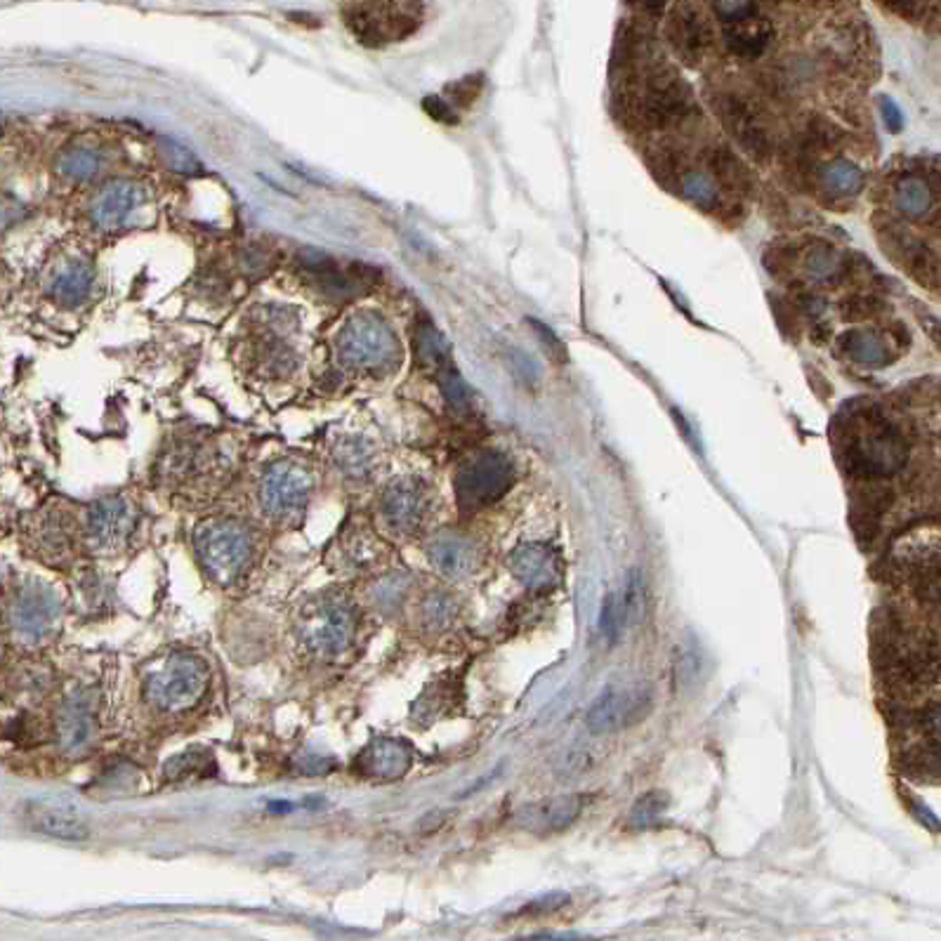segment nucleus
Here are the masks:
<instances>
[{
  "mask_svg": "<svg viewBox=\"0 0 941 941\" xmlns=\"http://www.w3.org/2000/svg\"><path fill=\"white\" fill-rule=\"evenodd\" d=\"M838 458L857 479H885L909 463V437L901 425L871 401L847 404L836 420Z\"/></svg>",
  "mask_w": 941,
  "mask_h": 941,
  "instance_id": "f257e3e1",
  "label": "nucleus"
},
{
  "mask_svg": "<svg viewBox=\"0 0 941 941\" xmlns=\"http://www.w3.org/2000/svg\"><path fill=\"white\" fill-rule=\"evenodd\" d=\"M337 362L352 373L385 376L399 366L401 347L383 316L359 312L349 316L335 341Z\"/></svg>",
  "mask_w": 941,
  "mask_h": 941,
  "instance_id": "f03ea898",
  "label": "nucleus"
},
{
  "mask_svg": "<svg viewBox=\"0 0 941 941\" xmlns=\"http://www.w3.org/2000/svg\"><path fill=\"white\" fill-rule=\"evenodd\" d=\"M878 659L887 678L907 689L930 684L939 672V651L932 639L901 620H887L880 628Z\"/></svg>",
  "mask_w": 941,
  "mask_h": 941,
  "instance_id": "7ed1b4c3",
  "label": "nucleus"
},
{
  "mask_svg": "<svg viewBox=\"0 0 941 941\" xmlns=\"http://www.w3.org/2000/svg\"><path fill=\"white\" fill-rule=\"evenodd\" d=\"M201 564L212 581L229 585L243 576L253 560L251 529L237 520H208L197 526L194 534Z\"/></svg>",
  "mask_w": 941,
  "mask_h": 941,
  "instance_id": "20e7f679",
  "label": "nucleus"
},
{
  "mask_svg": "<svg viewBox=\"0 0 941 941\" xmlns=\"http://www.w3.org/2000/svg\"><path fill=\"white\" fill-rule=\"evenodd\" d=\"M300 635L305 645L322 659H337L349 647L357 635V609L354 602L341 593L331 590L318 595L300 616Z\"/></svg>",
  "mask_w": 941,
  "mask_h": 941,
  "instance_id": "39448f33",
  "label": "nucleus"
},
{
  "mask_svg": "<svg viewBox=\"0 0 941 941\" xmlns=\"http://www.w3.org/2000/svg\"><path fill=\"white\" fill-rule=\"evenodd\" d=\"M208 689V668L197 656L170 654L166 661L149 670L145 697L166 713H180L197 705Z\"/></svg>",
  "mask_w": 941,
  "mask_h": 941,
  "instance_id": "423d86ee",
  "label": "nucleus"
},
{
  "mask_svg": "<svg viewBox=\"0 0 941 941\" xmlns=\"http://www.w3.org/2000/svg\"><path fill=\"white\" fill-rule=\"evenodd\" d=\"M62 620V602L48 583L27 578L12 590L8 624L24 645H41L55 635Z\"/></svg>",
  "mask_w": 941,
  "mask_h": 941,
  "instance_id": "0eeeda50",
  "label": "nucleus"
},
{
  "mask_svg": "<svg viewBox=\"0 0 941 941\" xmlns=\"http://www.w3.org/2000/svg\"><path fill=\"white\" fill-rule=\"evenodd\" d=\"M514 482L512 460L501 451H479L460 466L456 495L463 510H482L501 501Z\"/></svg>",
  "mask_w": 941,
  "mask_h": 941,
  "instance_id": "6e6552de",
  "label": "nucleus"
},
{
  "mask_svg": "<svg viewBox=\"0 0 941 941\" xmlns=\"http://www.w3.org/2000/svg\"><path fill=\"white\" fill-rule=\"evenodd\" d=\"M697 112V97L691 85L678 76L654 74L637 102V118L645 128L663 130L682 126Z\"/></svg>",
  "mask_w": 941,
  "mask_h": 941,
  "instance_id": "1a4fd4ad",
  "label": "nucleus"
},
{
  "mask_svg": "<svg viewBox=\"0 0 941 941\" xmlns=\"http://www.w3.org/2000/svg\"><path fill=\"white\" fill-rule=\"evenodd\" d=\"M312 472L297 460H276L260 479V505L270 517L283 522L305 510L312 495Z\"/></svg>",
  "mask_w": 941,
  "mask_h": 941,
  "instance_id": "9d476101",
  "label": "nucleus"
},
{
  "mask_svg": "<svg viewBox=\"0 0 941 941\" xmlns=\"http://www.w3.org/2000/svg\"><path fill=\"white\" fill-rule=\"evenodd\" d=\"M432 508L430 489L420 479L399 477L389 482L378 501V514L383 524L397 536H414L422 529Z\"/></svg>",
  "mask_w": 941,
  "mask_h": 941,
  "instance_id": "9b49d317",
  "label": "nucleus"
},
{
  "mask_svg": "<svg viewBox=\"0 0 941 941\" xmlns=\"http://www.w3.org/2000/svg\"><path fill=\"white\" fill-rule=\"evenodd\" d=\"M651 703L645 684H609L599 691L588 710V730L595 734H611L642 720Z\"/></svg>",
  "mask_w": 941,
  "mask_h": 941,
  "instance_id": "f8f14e48",
  "label": "nucleus"
},
{
  "mask_svg": "<svg viewBox=\"0 0 941 941\" xmlns=\"http://www.w3.org/2000/svg\"><path fill=\"white\" fill-rule=\"evenodd\" d=\"M713 106L739 149L755 158V161L765 164L772 154V139L765 123L760 121L755 106L743 95L732 91L718 93L713 97Z\"/></svg>",
  "mask_w": 941,
  "mask_h": 941,
  "instance_id": "ddd939ff",
  "label": "nucleus"
},
{
  "mask_svg": "<svg viewBox=\"0 0 941 941\" xmlns=\"http://www.w3.org/2000/svg\"><path fill=\"white\" fill-rule=\"evenodd\" d=\"M295 322L293 318L279 310L270 307L260 314V324L255 331V359L262 370L272 373V376H286L297 364V349H295Z\"/></svg>",
  "mask_w": 941,
  "mask_h": 941,
  "instance_id": "4468645a",
  "label": "nucleus"
},
{
  "mask_svg": "<svg viewBox=\"0 0 941 941\" xmlns=\"http://www.w3.org/2000/svg\"><path fill=\"white\" fill-rule=\"evenodd\" d=\"M418 352L435 370L437 385L447 404L458 414H468L472 408V389L460 378V373L451 359L449 343L443 341V335L432 324H422L418 328Z\"/></svg>",
  "mask_w": 941,
  "mask_h": 941,
  "instance_id": "2eb2a0df",
  "label": "nucleus"
},
{
  "mask_svg": "<svg viewBox=\"0 0 941 941\" xmlns=\"http://www.w3.org/2000/svg\"><path fill=\"white\" fill-rule=\"evenodd\" d=\"M668 43L687 64L701 62L713 48V27L697 0H678L668 14Z\"/></svg>",
  "mask_w": 941,
  "mask_h": 941,
  "instance_id": "dca6fc26",
  "label": "nucleus"
},
{
  "mask_svg": "<svg viewBox=\"0 0 941 941\" xmlns=\"http://www.w3.org/2000/svg\"><path fill=\"white\" fill-rule=\"evenodd\" d=\"M137 524V512L126 499H102L97 501L91 512H87V541L97 550V553H114L121 550L130 539L133 529Z\"/></svg>",
  "mask_w": 941,
  "mask_h": 941,
  "instance_id": "f3484780",
  "label": "nucleus"
},
{
  "mask_svg": "<svg viewBox=\"0 0 941 941\" xmlns=\"http://www.w3.org/2000/svg\"><path fill=\"white\" fill-rule=\"evenodd\" d=\"M414 767V749L401 739L378 736L354 760V774L376 781L401 778Z\"/></svg>",
  "mask_w": 941,
  "mask_h": 941,
  "instance_id": "a211bd4d",
  "label": "nucleus"
},
{
  "mask_svg": "<svg viewBox=\"0 0 941 941\" xmlns=\"http://www.w3.org/2000/svg\"><path fill=\"white\" fill-rule=\"evenodd\" d=\"M57 736L62 751L79 753L95 736V699L91 689H76L66 697L57 713Z\"/></svg>",
  "mask_w": 941,
  "mask_h": 941,
  "instance_id": "6ab92c4d",
  "label": "nucleus"
},
{
  "mask_svg": "<svg viewBox=\"0 0 941 941\" xmlns=\"http://www.w3.org/2000/svg\"><path fill=\"white\" fill-rule=\"evenodd\" d=\"M428 560L443 576L460 578L474 572L479 547L463 531L441 529L428 541Z\"/></svg>",
  "mask_w": 941,
  "mask_h": 941,
  "instance_id": "aec40b11",
  "label": "nucleus"
},
{
  "mask_svg": "<svg viewBox=\"0 0 941 941\" xmlns=\"http://www.w3.org/2000/svg\"><path fill=\"white\" fill-rule=\"evenodd\" d=\"M901 572L920 605L941 611V555L934 550H913L901 560Z\"/></svg>",
  "mask_w": 941,
  "mask_h": 941,
  "instance_id": "412c9836",
  "label": "nucleus"
},
{
  "mask_svg": "<svg viewBox=\"0 0 941 941\" xmlns=\"http://www.w3.org/2000/svg\"><path fill=\"white\" fill-rule=\"evenodd\" d=\"M22 822L31 830L60 840H85L91 836V826L85 824L81 814L50 803H29L22 812Z\"/></svg>",
  "mask_w": 941,
  "mask_h": 941,
  "instance_id": "4be33fe9",
  "label": "nucleus"
},
{
  "mask_svg": "<svg viewBox=\"0 0 941 941\" xmlns=\"http://www.w3.org/2000/svg\"><path fill=\"white\" fill-rule=\"evenodd\" d=\"M508 564H510L512 576L520 583H524L526 588H534V590L553 588L560 578V566H557L555 553L541 543L520 545L510 555Z\"/></svg>",
  "mask_w": 941,
  "mask_h": 941,
  "instance_id": "5701e85b",
  "label": "nucleus"
},
{
  "mask_svg": "<svg viewBox=\"0 0 941 941\" xmlns=\"http://www.w3.org/2000/svg\"><path fill=\"white\" fill-rule=\"evenodd\" d=\"M145 203V191L135 182L118 180L106 185L93 201V220L102 229H114L126 222Z\"/></svg>",
  "mask_w": 941,
  "mask_h": 941,
  "instance_id": "b1692460",
  "label": "nucleus"
},
{
  "mask_svg": "<svg viewBox=\"0 0 941 941\" xmlns=\"http://www.w3.org/2000/svg\"><path fill=\"white\" fill-rule=\"evenodd\" d=\"M724 48L739 60H757L765 55L774 41V27L765 17H749L743 22L726 24L724 29Z\"/></svg>",
  "mask_w": 941,
  "mask_h": 941,
  "instance_id": "393cba45",
  "label": "nucleus"
},
{
  "mask_svg": "<svg viewBox=\"0 0 941 941\" xmlns=\"http://www.w3.org/2000/svg\"><path fill=\"white\" fill-rule=\"evenodd\" d=\"M892 203L903 220L920 222L934 206V187L922 175H901L892 187Z\"/></svg>",
  "mask_w": 941,
  "mask_h": 941,
  "instance_id": "a878e982",
  "label": "nucleus"
},
{
  "mask_svg": "<svg viewBox=\"0 0 941 941\" xmlns=\"http://www.w3.org/2000/svg\"><path fill=\"white\" fill-rule=\"evenodd\" d=\"M838 349L866 368H885L895 362L890 343L876 331H847L838 337Z\"/></svg>",
  "mask_w": 941,
  "mask_h": 941,
  "instance_id": "bb28decb",
  "label": "nucleus"
},
{
  "mask_svg": "<svg viewBox=\"0 0 941 941\" xmlns=\"http://www.w3.org/2000/svg\"><path fill=\"white\" fill-rule=\"evenodd\" d=\"M337 562L345 564L352 572H368L385 557V545L376 534L357 526L337 541Z\"/></svg>",
  "mask_w": 941,
  "mask_h": 941,
  "instance_id": "cd10ccee",
  "label": "nucleus"
},
{
  "mask_svg": "<svg viewBox=\"0 0 941 941\" xmlns=\"http://www.w3.org/2000/svg\"><path fill=\"white\" fill-rule=\"evenodd\" d=\"M816 185L828 199H851L864 189V170L849 158H830L816 170Z\"/></svg>",
  "mask_w": 941,
  "mask_h": 941,
  "instance_id": "c85d7f7f",
  "label": "nucleus"
},
{
  "mask_svg": "<svg viewBox=\"0 0 941 941\" xmlns=\"http://www.w3.org/2000/svg\"><path fill=\"white\" fill-rule=\"evenodd\" d=\"M333 463L343 477L362 482L376 468V449L362 437H345L333 447Z\"/></svg>",
  "mask_w": 941,
  "mask_h": 941,
  "instance_id": "c756f323",
  "label": "nucleus"
},
{
  "mask_svg": "<svg viewBox=\"0 0 941 941\" xmlns=\"http://www.w3.org/2000/svg\"><path fill=\"white\" fill-rule=\"evenodd\" d=\"M803 268L814 283H836L847 274L849 258L828 241H814L803 255Z\"/></svg>",
  "mask_w": 941,
  "mask_h": 941,
  "instance_id": "7c9ffc66",
  "label": "nucleus"
},
{
  "mask_svg": "<svg viewBox=\"0 0 941 941\" xmlns=\"http://www.w3.org/2000/svg\"><path fill=\"white\" fill-rule=\"evenodd\" d=\"M578 812L581 797H555V801L522 809V824L536 830H562L576 819Z\"/></svg>",
  "mask_w": 941,
  "mask_h": 941,
  "instance_id": "2f4dec72",
  "label": "nucleus"
},
{
  "mask_svg": "<svg viewBox=\"0 0 941 941\" xmlns=\"http://www.w3.org/2000/svg\"><path fill=\"white\" fill-rule=\"evenodd\" d=\"M95 272L87 262L83 260H71L62 270H57L55 279H52V295H55L64 305H79L87 297L93 289Z\"/></svg>",
  "mask_w": 941,
  "mask_h": 941,
  "instance_id": "473e14b6",
  "label": "nucleus"
},
{
  "mask_svg": "<svg viewBox=\"0 0 941 941\" xmlns=\"http://www.w3.org/2000/svg\"><path fill=\"white\" fill-rule=\"evenodd\" d=\"M710 164V172H713L715 182H722L724 187H730L734 191H751L753 189V175L745 166L741 158L734 154V149L730 147H715L708 156Z\"/></svg>",
  "mask_w": 941,
  "mask_h": 941,
  "instance_id": "72a5a7b5",
  "label": "nucleus"
},
{
  "mask_svg": "<svg viewBox=\"0 0 941 941\" xmlns=\"http://www.w3.org/2000/svg\"><path fill=\"white\" fill-rule=\"evenodd\" d=\"M678 182H680L682 197L691 206H697L703 212H715L720 208L722 199H720V189H718L715 177H710L708 172L689 168V170H682L680 172V180Z\"/></svg>",
  "mask_w": 941,
  "mask_h": 941,
  "instance_id": "f704fd0d",
  "label": "nucleus"
},
{
  "mask_svg": "<svg viewBox=\"0 0 941 941\" xmlns=\"http://www.w3.org/2000/svg\"><path fill=\"white\" fill-rule=\"evenodd\" d=\"M35 536H39L41 550L48 555H52L55 560L64 557L71 553V543H74V531H71V522L64 517V514L55 512L45 517L39 524V531H35Z\"/></svg>",
  "mask_w": 941,
  "mask_h": 941,
  "instance_id": "c9c22d12",
  "label": "nucleus"
},
{
  "mask_svg": "<svg viewBox=\"0 0 941 941\" xmlns=\"http://www.w3.org/2000/svg\"><path fill=\"white\" fill-rule=\"evenodd\" d=\"M618 599H620V611H624L626 630L642 624L645 609H647V595H645V578L637 569L628 574L624 588H620L618 593Z\"/></svg>",
  "mask_w": 941,
  "mask_h": 941,
  "instance_id": "e433bc0d",
  "label": "nucleus"
},
{
  "mask_svg": "<svg viewBox=\"0 0 941 941\" xmlns=\"http://www.w3.org/2000/svg\"><path fill=\"white\" fill-rule=\"evenodd\" d=\"M164 772L170 781H180V778H187V776H194V774L208 776L206 772H216V762H212L208 751L191 749L187 753H180V755H175L172 760H168Z\"/></svg>",
  "mask_w": 941,
  "mask_h": 941,
  "instance_id": "4c0bfd02",
  "label": "nucleus"
},
{
  "mask_svg": "<svg viewBox=\"0 0 941 941\" xmlns=\"http://www.w3.org/2000/svg\"><path fill=\"white\" fill-rule=\"evenodd\" d=\"M456 611H458L456 599L449 593H443V590L430 593L428 597L422 599V607H420L422 624L428 626V628H432V630L449 628L453 624Z\"/></svg>",
  "mask_w": 941,
  "mask_h": 941,
  "instance_id": "58836bf2",
  "label": "nucleus"
},
{
  "mask_svg": "<svg viewBox=\"0 0 941 941\" xmlns=\"http://www.w3.org/2000/svg\"><path fill=\"white\" fill-rule=\"evenodd\" d=\"M100 168V156L91 149H69L62 158H60V170L71 177V180H91V177L97 172Z\"/></svg>",
  "mask_w": 941,
  "mask_h": 941,
  "instance_id": "ea45409f",
  "label": "nucleus"
},
{
  "mask_svg": "<svg viewBox=\"0 0 941 941\" xmlns=\"http://www.w3.org/2000/svg\"><path fill=\"white\" fill-rule=\"evenodd\" d=\"M158 154H161L164 164L182 175H199L201 172V164L199 158L194 156L189 149H185L182 145H177L172 139H158Z\"/></svg>",
  "mask_w": 941,
  "mask_h": 941,
  "instance_id": "a19ab883",
  "label": "nucleus"
},
{
  "mask_svg": "<svg viewBox=\"0 0 941 941\" xmlns=\"http://www.w3.org/2000/svg\"><path fill=\"white\" fill-rule=\"evenodd\" d=\"M599 632L609 645H616L620 635L626 632L624 611H620L618 593H611V595L605 597V605H602V614H599Z\"/></svg>",
  "mask_w": 941,
  "mask_h": 941,
  "instance_id": "79ce46f5",
  "label": "nucleus"
},
{
  "mask_svg": "<svg viewBox=\"0 0 941 941\" xmlns=\"http://www.w3.org/2000/svg\"><path fill=\"white\" fill-rule=\"evenodd\" d=\"M668 795L666 793H661V791H651V793H647L645 797H639L637 801V805L632 807V814H630V822L635 824V826H649L651 822H656L659 819V816L668 809Z\"/></svg>",
  "mask_w": 941,
  "mask_h": 941,
  "instance_id": "37998d69",
  "label": "nucleus"
},
{
  "mask_svg": "<svg viewBox=\"0 0 941 941\" xmlns=\"http://www.w3.org/2000/svg\"><path fill=\"white\" fill-rule=\"evenodd\" d=\"M838 137H840V130L836 126H833V123L828 118H824V116H809L807 126H805V142H807V145L819 147V149H828V147L836 145Z\"/></svg>",
  "mask_w": 941,
  "mask_h": 941,
  "instance_id": "c03bdc74",
  "label": "nucleus"
},
{
  "mask_svg": "<svg viewBox=\"0 0 941 941\" xmlns=\"http://www.w3.org/2000/svg\"><path fill=\"white\" fill-rule=\"evenodd\" d=\"M710 6L726 24L743 22L757 12V0H710Z\"/></svg>",
  "mask_w": 941,
  "mask_h": 941,
  "instance_id": "a18cd8bd",
  "label": "nucleus"
},
{
  "mask_svg": "<svg viewBox=\"0 0 941 941\" xmlns=\"http://www.w3.org/2000/svg\"><path fill=\"white\" fill-rule=\"evenodd\" d=\"M529 324H531V328L536 331L539 341L543 343V347L547 349L550 357H553V359H555V362H560V364H564L566 359H569V352H566L564 343H562L560 337L555 335V331H553V328H547L545 324L536 322V318H529Z\"/></svg>",
  "mask_w": 941,
  "mask_h": 941,
  "instance_id": "49530a36",
  "label": "nucleus"
},
{
  "mask_svg": "<svg viewBox=\"0 0 941 941\" xmlns=\"http://www.w3.org/2000/svg\"><path fill=\"white\" fill-rule=\"evenodd\" d=\"M335 762L326 755H297L295 757V770L303 772L307 776H316V774H326L333 770Z\"/></svg>",
  "mask_w": 941,
  "mask_h": 941,
  "instance_id": "de8ad7c7",
  "label": "nucleus"
},
{
  "mask_svg": "<svg viewBox=\"0 0 941 941\" xmlns=\"http://www.w3.org/2000/svg\"><path fill=\"white\" fill-rule=\"evenodd\" d=\"M878 104H880V116L885 121L887 130L899 133L903 128V114H901V109L897 106V102H892L890 97H880Z\"/></svg>",
  "mask_w": 941,
  "mask_h": 941,
  "instance_id": "09e8293b",
  "label": "nucleus"
},
{
  "mask_svg": "<svg viewBox=\"0 0 941 941\" xmlns=\"http://www.w3.org/2000/svg\"><path fill=\"white\" fill-rule=\"evenodd\" d=\"M878 307H880V300L878 297L857 295V297H851L849 303H847V314L851 318H864V316H871Z\"/></svg>",
  "mask_w": 941,
  "mask_h": 941,
  "instance_id": "8fccbe9b",
  "label": "nucleus"
},
{
  "mask_svg": "<svg viewBox=\"0 0 941 941\" xmlns=\"http://www.w3.org/2000/svg\"><path fill=\"white\" fill-rule=\"evenodd\" d=\"M699 675V654L697 649H684L678 661V678L680 682H694Z\"/></svg>",
  "mask_w": 941,
  "mask_h": 941,
  "instance_id": "3c124183",
  "label": "nucleus"
},
{
  "mask_svg": "<svg viewBox=\"0 0 941 941\" xmlns=\"http://www.w3.org/2000/svg\"><path fill=\"white\" fill-rule=\"evenodd\" d=\"M566 901H569V895H564V892L545 895L543 899L531 901L529 907H526V913H550V911H557V909L564 907Z\"/></svg>",
  "mask_w": 941,
  "mask_h": 941,
  "instance_id": "603ef678",
  "label": "nucleus"
},
{
  "mask_svg": "<svg viewBox=\"0 0 941 941\" xmlns=\"http://www.w3.org/2000/svg\"><path fill=\"white\" fill-rule=\"evenodd\" d=\"M512 364H514V368H517V373L520 376L526 380V383H531V380H536L539 378V364L531 359V357H526L524 352H520V349H512Z\"/></svg>",
  "mask_w": 941,
  "mask_h": 941,
  "instance_id": "864d4df0",
  "label": "nucleus"
},
{
  "mask_svg": "<svg viewBox=\"0 0 941 941\" xmlns=\"http://www.w3.org/2000/svg\"><path fill=\"white\" fill-rule=\"evenodd\" d=\"M795 300H797V307H801L809 316H819V314L826 312L824 300L819 295H816V293H812V291H797Z\"/></svg>",
  "mask_w": 941,
  "mask_h": 941,
  "instance_id": "5fc2aeb1",
  "label": "nucleus"
},
{
  "mask_svg": "<svg viewBox=\"0 0 941 941\" xmlns=\"http://www.w3.org/2000/svg\"><path fill=\"white\" fill-rule=\"evenodd\" d=\"M479 79H468V81H463V83H458V85H453V100H456V104L458 106H466V104H470L477 95H479Z\"/></svg>",
  "mask_w": 941,
  "mask_h": 941,
  "instance_id": "6e6d98bb",
  "label": "nucleus"
},
{
  "mask_svg": "<svg viewBox=\"0 0 941 941\" xmlns=\"http://www.w3.org/2000/svg\"><path fill=\"white\" fill-rule=\"evenodd\" d=\"M425 109H428V114H430V116H435L437 121H443V123H456V121H458V118H456V114H453V109H451V104L441 102V100H437V97H432V100H425Z\"/></svg>",
  "mask_w": 941,
  "mask_h": 941,
  "instance_id": "4d7b16f0",
  "label": "nucleus"
},
{
  "mask_svg": "<svg viewBox=\"0 0 941 941\" xmlns=\"http://www.w3.org/2000/svg\"><path fill=\"white\" fill-rule=\"evenodd\" d=\"M880 3L901 17H913V12L918 10V0H880Z\"/></svg>",
  "mask_w": 941,
  "mask_h": 941,
  "instance_id": "13d9d810",
  "label": "nucleus"
},
{
  "mask_svg": "<svg viewBox=\"0 0 941 941\" xmlns=\"http://www.w3.org/2000/svg\"><path fill=\"white\" fill-rule=\"evenodd\" d=\"M920 324L926 326V331L930 333L932 341L941 347V322H939V318H934V316H922V314H920Z\"/></svg>",
  "mask_w": 941,
  "mask_h": 941,
  "instance_id": "bf43d9fd",
  "label": "nucleus"
},
{
  "mask_svg": "<svg viewBox=\"0 0 941 941\" xmlns=\"http://www.w3.org/2000/svg\"><path fill=\"white\" fill-rule=\"evenodd\" d=\"M642 6H645L649 12L659 14V12L663 10V6H666V0H642Z\"/></svg>",
  "mask_w": 941,
  "mask_h": 941,
  "instance_id": "052dcab7",
  "label": "nucleus"
}]
</instances>
